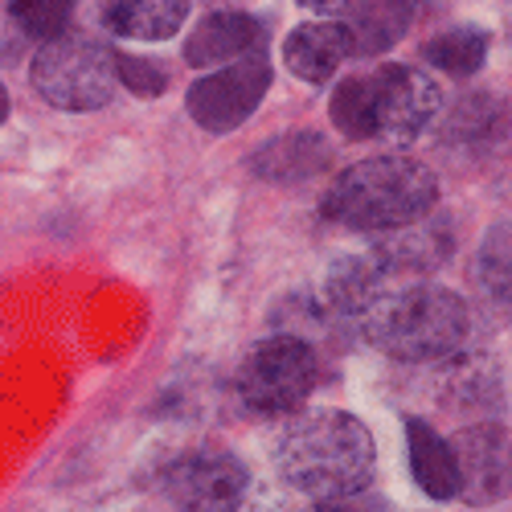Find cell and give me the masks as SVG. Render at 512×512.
I'll use <instances>...</instances> for the list:
<instances>
[{
  "mask_svg": "<svg viewBox=\"0 0 512 512\" xmlns=\"http://www.w3.org/2000/svg\"><path fill=\"white\" fill-rule=\"evenodd\" d=\"M476 267H480V283L488 287V295L508 308V226H492V234L480 246Z\"/></svg>",
  "mask_w": 512,
  "mask_h": 512,
  "instance_id": "44dd1931",
  "label": "cell"
},
{
  "mask_svg": "<svg viewBox=\"0 0 512 512\" xmlns=\"http://www.w3.org/2000/svg\"><path fill=\"white\" fill-rule=\"evenodd\" d=\"M406 455H410L414 484H418L426 496H431V500H451V496H459V476H455L451 443L435 431L431 422L406 418Z\"/></svg>",
  "mask_w": 512,
  "mask_h": 512,
  "instance_id": "5bb4252c",
  "label": "cell"
},
{
  "mask_svg": "<svg viewBox=\"0 0 512 512\" xmlns=\"http://www.w3.org/2000/svg\"><path fill=\"white\" fill-rule=\"evenodd\" d=\"M365 82H369L373 140L381 144H394V148L414 144L443 107L439 82L414 66H398V62L377 66L373 74H365Z\"/></svg>",
  "mask_w": 512,
  "mask_h": 512,
  "instance_id": "8992f818",
  "label": "cell"
},
{
  "mask_svg": "<svg viewBox=\"0 0 512 512\" xmlns=\"http://www.w3.org/2000/svg\"><path fill=\"white\" fill-rule=\"evenodd\" d=\"M115 82H123L127 91H136V95H144V99H156V95H164V87H168V74H164L156 62H148V58L115 54Z\"/></svg>",
  "mask_w": 512,
  "mask_h": 512,
  "instance_id": "7402d4cb",
  "label": "cell"
},
{
  "mask_svg": "<svg viewBox=\"0 0 512 512\" xmlns=\"http://www.w3.org/2000/svg\"><path fill=\"white\" fill-rule=\"evenodd\" d=\"M332 123L340 127V136L349 140H373V115H369V82L365 74L345 78L332 91Z\"/></svg>",
  "mask_w": 512,
  "mask_h": 512,
  "instance_id": "d6986e66",
  "label": "cell"
},
{
  "mask_svg": "<svg viewBox=\"0 0 512 512\" xmlns=\"http://www.w3.org/2000/svg\"><path fill=\"white\" fill-rule=\"evenodd\" d=\"M451 443L459 496L472 504H496L508 496V431L496 422L467 426Z\"/></svg>",
  "mask_w": 512,
  "mask_h": 512,
  "instance_id": "9c48e42d",
  "label": "cell"
},
{
  "mask_svg": "<svg viewBox=\"0 0 512 512\" xmlns=\"http://www.w3.org/2000/svg\"><path fill=\"white\" fill-rule=\"evenodd\" d=\"M426 62L451 78H472L488 58V33L484 29H447L426 41Z\"/></svg>",
  "mask_w": 512,
  "mask_h": 512,
  "instance_id": "ac0fdd59",
  "label": "cell"
},
{
  "mask_svg": "<svg viewBox=\"0 0 512 512\" xmlns=\"http://www.w3.org/2000/svg\"><path fill=\"white\" fill-rule=\"evenodd\" d=\"M361 320L365 340L377 353L410 365L455 357L467 340V328H472V312H467L463 295L426 279L381 291Z\"/></svg>",
  "mask_w": 512,
  "mask_h": 512,
  "instance_id": "3957f363",
  "label": "cell"
},
{
  "mask_svg": "<svg viewBox=\"0 0 512 512\" xmlns=\"http://www.w3.org/2000/svg\"><path fill=\"white\" fill-rule=\"evenodd\" d=\"M9 13H13V21L21 25L25 37L41 41V46H50V41H58L66 33L74 5H66V0H17Z\"/></svg>",
  "mask_w": 512,
  "mask_h": 512,
  "instance_id": "ffe728a7",
  "label": "cell"
},
{
  "mask_svg": "<svg viewBox=\"0 0 512 512\" xmlns=\"http://www.w3.org/2000/svg\"><path fill=\"white\" fill-rule=\"evenodd\" d=\"M5 115H9V91H5V82H0V123H5Z\"/></svg>",
  "mask_w": 512,
  "mask_h": 512,
  "instance_id": "cb8c5ba5",
  "label": "cell"
},
{
  "mask_svg": "<svg viewBox=\"0 0 512 512\" xmlns=\"http://www.w3.org/2000/svg\"><path fill=\"white\" fill-rule=\"evenodd\" d=\"M353 54L349 33L340 21H312V25H295L283 41V66L300 78V82H328L340 62Z\"/></svg>",
  "mask_w": 512,
  "mask_h": 512,
  "instance_id": "7c38bea8",
  "label": "cell"
},
{
  "mask_svg": "<svg viewBox=\"0 0 512 512\" xmlns=\"http://www.w3.org/2000/svg\"><path fill=\"white\" fill-rule=\"evenodd\" d=\"M263 21L242 9H213L197 21V29L185 41V62L189 66H234L246 58H263Z\"/></svg>",
  "mask_w": 512,
  "mask_h": 512,
  "instance_id": "30bf717a",
  "label": "cell"
},
{
  "mask_svg": "<svg viewBox=\"0 0 512 512\" xmlns=\"http://www.w3.org/2000/svg\"><path fill=\"white\" fill-rule=\"evenodd\" d=\"M29 78L46 103L62 111H95L115 91V54L91 33H62L37 50Z\"/></svg>",
  "mask_w": 512,
  "mask_h": 512,
  "instance_id": "277c9868",
  "label": "cell"
},
{
  "mask_svg": "<svg viewBox=\"0 0 512 512\" xmlns=\"http://www.w3.org/2000/svg\"><path fill=\"white\" fill-rule=\"evenodd\" d=\"M312 512H369V508H361V504H353V500H324V504H316Z\"/></svg>",
  "mask_w": 512,
  "mask_h": 512,
  "instance_id": "603a6c76",
  "label": "cell"
},
{
  "mask_svg": "<svg viewBox=\"0 0 512 512\" xmlns=\"http://www.w3.org/2000/svg\"><path fill=\"white\" fill-rule=\"evenodd\" d=\"M267 87H271L267 58H246V62L201 74L185 95V107H189L197 127L222 136V132L242 127L254 111H259V103L267 99Z\"/></svg>",
  "mask_w": 512,
  "mask_h": 512,
  "instance_id": "52a82bcc",
  "label": "cell"
},
{
  "mask_svg": "<svg viewBox=\"0 0 512 512\" xmlns=\"http://www.w3.org/2000/svg\"><path fill=\"white\" fill-rule=\"evenodd\" d=\"M340 21L353 54H381L410 29V5H349Z\"/></svg>",
  "mask_w": 512,
  "mask_h": 512,
  "instance_id": "e0dca14e",
  "label": "cell"
},
{
  "mask_svg": "<svg viewBox=\"0 0 512 512\" xmlns=\"http://www.w3.org/2000/svg\"><path fill=\"white\" fill-rule=\"evenodd\" d=\"M246 488V463L218 447L181 455L164 476V492L181 512H242Z\"/></svg>",
  "mask_w": 512,
  "mask_h": 512,
  "instance_id": "ba28073f",
  "label": "cell"
},
{
  "mask_svg": "<svg viewBox=\"0 0 512 512\" xmlns=\"http://www.w3.org/2000/svg\"><path fill=\"white\" fill-rule=\"evenodd\" d=\"M316 353L308 340L300 336H267L259 340L238 365V377H234V390L242 398L246 410L254 414H287L295 410L316 386Z\"/></svg>",
  "mask_w": 512,
  "mask_h": 512,
  "instance_id": "5b68a950",
  "label": "cell"
},
{
  "mask_svg": "<svg viewBox=\"0 0 512 512\" xmlns=\"http://www.w3.org/2000/svg\"><path fill=\"white\" fill-rule=\"evenodd\" d=\"M439 177L414 156H369L340 173L324 193V218L349 230L390 234L431 218Z\"/></svg>",
  "mask_w": 512,
  "mask_h": 512,
  "instance_id": "7a4b0ae2",
  "label": "cell"
},
{
  "mask_svg": "<svg viewBox=\"0 0 512 512\" xmlns=\"http://www.w3.org/2000/svg\"><path fill=\"white\" fill-rule=\"evenodd\" d=\"M390 291V275L381 271L373 254H340V259L324 271V304L336 316H365L377 295Z\"/></svg>",
  "mask_w": 512,
  "mask_h": 512,
  "instance_id": "4fadbf2b",
  "label": "cell"
},
{
  "mask_svg": "<svg viewBox=\"0 0 512 512\" xmlns=\"http://www.w3.org/2000/svg\"><path fill=\"white\" fill-rule=\"evenodd\" d=\"M189 17V5L181 0H119V5L103 9V25L115 37L132 41H164L173 37Z\"/></svg>",
  "mask_w": 512,
  "mask_h": 512,
  "instance_id": "9a60e30c",
  "label": "cell"
},
{
  "mask_svg": "<svg viewBox=\"0 0 512 512\" xmlns=\"http://www.w3.org/2000/svg\"><path fill=\"white\" fill-rule=\"evenodd\" d=\"M283 484L312 500H353L377 476V447L369 426L345 410L295 414L275 443Z\"/></svg>",
  "mask_w": 512,
  "mask_h": 512,
  "instance_id": "6da1fadb",
  "label": "cell"
},
{
  "mask_svg": "<svg viewBox=\"0 0 512 512\" xmlns=\"http://www.w3.org/2000/svg\"><path fill=\"white\" fill-rule=\"evenodd\" d=\"M328 164V148L316 132H291L283 140H271L254 152L250 168L267 181H304Z\"/></svg>",
  "mask_w": 512,
  "mask_h": 512,
  "instance_id": "2e32d148",
  "label": "cell"
},
{
  "mask_svg": "<svg viewBox=\"0 0 512 512\" xmlns=\"http://www.w3.org/2000/svg\"><path fill=\"white\" fill-rule=\"evenodd\" d=\"M369 254L381 263V271H386L390 279H394V275L418 279V275L439 271V267L451 259V230L439 226L435 218H422V222H414V226L390 230L381 242L369 246Z\"/></svg>",
  "mask_w": 512,
  "mask_h": 512,
  "instance_id": "8fae6325",
  "label": "cell"
}]
</instances>
